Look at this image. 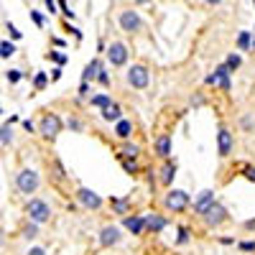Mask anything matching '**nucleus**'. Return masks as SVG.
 Returning <instances> with one entry per match:
<instances>
[{
	"label": "nucleus",
	"instance_id": "f257e3e1",
	"mask_svg": "<svg viewBox=\"0 0 255 255\" xmlns=\"http://www.w3.org/2000/svg\"><path fill=\"white\" fill-rule=\"evenodd\" d=\"M23 215H26V220L28 222H33V225H46V222H51V217H54V209H51V204L46 202V199H41V197H31L28 202H26V207H23Z\"/></svg>",
	"mask_w": 255,
	"mask_h": 255
},
{
	"label": "nucleus",
	"instance_id": "f03ea898",
	"mask_svg": "<svg viewBox=\"0 0 255 255\" xmlns=\"http://www.w3.org/2000/svg\"><path fill=\"white\" fill-rule=\"evenodd\" d=\"M15 189H18V194H23V197L31 199V194H36V191L41 189V174L36 171V168H31V166L18 168L15 171Z\"/></svg>",
	"mask_w": 255,
	"mask_h": 255
},
{
	"label": "nucleus",
	"instance_id": "7ed1b4c3",
	"mask_svg": "<svg viewBox=\"0 0 255 255\" xmlns=\"http://www.w3.org/2000/svg\"><path fill=\"white\" fill-rule=\"evenodd\" d=\"M189 207H191V197H189V191H184V189L171 186L163 194V212L166 215H184Z\"/></svg>",
	"mask_w": 255,
	"mask_h": 255
},
{
	"label": "nucleus",
	"instance_id": "20e7f679",
	"mask_svg": "<svg viewBox=\"0 0 255 255\" xmlns=\"http://www.w3.org/2000/svg\"><path fill=\"white\" fill-rule=\"evenodd\" d=\"M36 125H38V135L49 143H54L59 138V133L64 130V120L56 113H41V120Z\"/></svg>",
	"mask_w": 255,
	"mask_h": 255
},
{
	"label": "nucleus",
	"instance_id": "39448f33",
	"mask_svg": "<svg viewBox=\"0 0 255 255\" xmlns=\"http://www.w3.org/2000/svg\"><path fill=\"white\" fill-rule=\"evenodd\" d=\"M118 26L128 36H138L143 31V18H140V13L135 8H123L118 13Z\"/></svg>",
	"mask_w": 255,
	"mask_h": 255
},
{
	"label": "nucleus",
	"instance_id": "423d86ee",
	"mask_svg": "<svg viewBox=\"0 0 255 255\" xmlns=\"http://www.w3.org/2000/svg\"><path fill=\"white\" fill-rule=\"evenodd\" d=\"M199 220H202V225H204L207 230H220L222 225L230 222V212H227V207H225L222 202H215Z\"/></svg>",
	"mask_w": 255,
	"mask_h": 255
},
{
	"label": "nucleus",
	"instance_id": "0eeeda50",
	"mask_svg": "<svg viewBox=\"0 0 255 255\" xmlns=\"http://www.w3.org/2000/svg\"><path fill=\"white\" fill-rule=\"evenodd\" d=\"M125 82H128V87H133V90H148V84H151V69L140 61L130 64L125 72Z\"/></svg>",
	"mask_w": 255,
	"mask_h": 255
},
{
	"label": "nucleus",
	"instance_id": "6e6552de",
	"mask_svg": "<svg viewBox=\"0 0 255 255\" xmlns=\"http://www.w3.org/2000/svg\"><path fill=\"white\" fill-rule=\"evenodd\" d=\"M123 227L120 225H115V222H110V225H102L100 227V232H97V245L102 248V250H110V248H118L120 243H123Z\"/></svg>",
	"mask_w": 255,
	"mask_h": 255
},
{
	"label": "nucleus",
	"instance_id": "1a4fd4ad",
	"mask_svg": "<svg viewBox=\"0 0 255 255\" xmlns=\"http://www.w3.org/2000/svg\"><path fill=\"white\" fill-rule=\"evenodd\" d=\"M74 199H77V204H79V207L90 209V212H100V209H102V204H105V199L97 194L95 189H90V186H77Z\"/></svg>",
	"mask_w": 255,
	"mask_h": 255
},
{
	"label": "nucleus",
	"instance_id": "9d476101",
	"mask_svg": "<svg viewBox=\"0 0 255 255\" xmlns=\"http://www.w3.org/2000/svg\"><path fill=\"white\" fill-rule=\"evenodd\" d=\"M105 56H108V64L113 69H123L128 64V59H130V49H128V44H123V41H113V44H108Z\"/></svg>",
	"mask_w": 255,
	"mask_h": 255
},
{
	"label": "nucleus",
	"instance_id": "9b49d317",
	"mask_svg": "<svg viewBox=\"0 0 255 255\" xmlns=\"http://www.w3.org/2000/svg\"><path fill=\"white\" fill-rule=\"evenodd\" d=\"M232 151H235V133L227 125H220L217 128V156L225 161L232 156Z\"/></svg>",
	"mask_w": 255,
	"mask_h": 255
},
{
	"label": "nucleus",
	"instance_id": "f8f14e48",
	"mask_svg": "<svg viewBox=\"0 0 255 255\" xmlns=\"http://www.w3.org/2000/svg\"><path fill=\"white\" fill-rule=\"evenodd\" d=\"M230 77H232V74L227 72L225 61H222V64H217V67H215V72L204 77V84H209V87H220L222 92H230V90H232V82H230Z\"/></svg>",
	"mask_w": 255,
	"mask_h": 255
},
{
	"label": "nucleus",
	"instance_id": "ddd939ff",
	"mask_svg": "<svg viewBox=\"0 0 255 255\" xmlns=\"http://www.w3.org/2000/svg\"><path fill=\"white\" fill-rule=\"evenodd\" d=\"M168 227V217L158 212H145V235H161Z\"/></svg>",
	"mask_w": 255,
	"mask_h": 255
},
{
	"label": "nucleus",
	"instance_id": "4468645a",
	"mask_svg": "<svg viewBox=\"0 0 255 255\" xmlns=\"http://www.w3.org/2000/svg\"><path fill=\"white\" fill-rule=\"evenodd\" d=\"M215 202H217V197H215V189H202L199 194H197V199L191 202V209H194V215H197V217H202L204 212H207L212 204H215Z\"/></svg>",
	"mask_w": 255,
	"mask_h": 255
},
{
	"label": "nucleus",
	"instance_id": "2eb2a0df",
	"mask_svg": "<svg viewBox=\"0 0 255 255\" xmlns=\"http://www.w3.org/2000/svg\"><path fill=\"white\" fill-rule=\"evenodd\" d=\"M120 227L125 232H130V235L140 238V235H145V215H128V217H123Z\"/></svg>",
	"mask_w": 255,
	"mask_h": 255
},
{
	"label": "nucleus",
	"instance_id": "dca6fc26",
	"mask_svg": "<svg viewBox=\"0 0 255 255\" xmlns=\"http://www.w3.org/2000/svg\"><path fill=\"white\" fill-rule=\"evenodd\" d=\"M153 153H156L161 161H168V158H171V153H174V140H171V135H168V133H161V135L153 140Z\"/></svg>",
	"mask_w": 255,
	"mask_h": 255
},
{
	"label": "nucleus",
	"instance_id": "f3484780",
	"mask_svg": "<svg viewBox=\"0 0 255 255\" xmlns=\"http://www.w3.org/2000/svg\"><path fill=\"white\" fill-rule=\"evenodd\" d=\"M176 171H179V166H176V161H163V166H161V171H158V184L161 186H166V191L174 186V179H176Z\"/></svg>",
	"mask_w": 255,
	"mask_h": 255
},
{
	"label": "nucleus",
	"instance_id": "a211bd4d",
	"mask_svg": "<svg viewBox=\"0 0 255 255\" xmlns=\"http://www.w3.org/2000/svg\"><path fill=\"white\" fill-rule=\"evenodd\" d=\"M140 153H143V148H140L138 143H133V140L120 143V145H118V151H115V156H118L120 161H138Z\"/></svg>",
	"mask_w": 255,
	"mask_h": 255
},
{
	"label": "nucleus",
	"instance_id": "6ab92c4d",
	"mask_svg": "<svg viewBox=\"0 0 255 255\" xmlns=\"http://www.w3.org/2000/svg\"><path fill=\"white\" fill-rule=\"evenodd\" d=\"M113 133H115V138H118L120 143L133 140V133H135V123H133V120H128V118H123L120 123H115V125H113Z\"/></svg>",
	"mask_w": 255,
	"mask_h": 255
},
{
	"label": "nucleus",
	"instance_id": "aec40b11",
	"mask_svg": "<svg viewBox=\"0 0 255 255\" xmlns=\"http://www.w3.org/2000/svg\"><path fill=\"white\" fill-rule=\"evenodd\" d=\"M102 59L100 56H95L92 61H87L84 64V69H82V82H87V84H92V82H97V74L102 72Z\"/></svg>",
	"mask_w": 255,
	"mask_h": 255
},
{
	"label": "nucleus",
	"instance_id": "412c9836",
	"mask_svg": "<svg viewBox=\"0 0 255 255\" xmlns=\"http://www.w3.org/2000/svg\"><path fill=\"white\" fill-rule=\"evenodd\" d=\"M110 207H113L115 215H120V217L133 215V212H130V207H133L130 197H110Z\"/></svg>",
	"mask_w": 255,
	"mask_h": 255
},
{
	"label": "nucleus",
	"instance_id": "4be33fe9",
	"mask_svg": "<svg viewBox=\"0 0 255 255\" xmlns=\"http://www.w3.org/2000/svg\"><path fill=\"white\" fill-rule=\"evenodd\" d=\"M100 118H102L105 123H113V125L120 123V120L125 118V115H123V105H120V102H113L110 108H105V110L100 113Z\"/></svg>",
	"mask_w": 255,
	"mask_h": 255
},
{
	"label": "nucleus",
	"instance_id": "5701e85b",
	"mask_svg": "<svg viewBox=\"0 0 255 255\" xmlns=\"http://www.w3.org/2000/svg\"><path fill=\"white\" fill-rule=\"evenodd\" d=\"M87 102H90V108H95V110H100V113H102L105 108H110V105H113L115 100H113L108 92H97V95H92Z\"/></svg>",
	"mask_w": 255,
	"mask_h": 255
},
{
	"label": "nucleus",
	"instance_id": "b1692460",
	"mask_svg": "<svg viewBox=\"0 0 255 255\" xmlns=\"http://www.w3.org/2000/svg\"><path fill=\"white\" fill-rule=\"evenodd\" d=\"M235 46H238V54L240 51H253V31H240L238 38H235Z\"/></svg>",
	"mask_w": 255,
	"mask_h": 255
},
{
	"label": "nucleus",
	"instance_id": "393cba45",
	"mask_svg": "<svg viewBox=\"0 0 255 255\" xmlns=\"http://www.w3.org/2000/svg\"><path fill=\"white\" fill-rule=\"evenodd\" d=\"M189 243H191V227H189V225H179V227H176L174 245H176V248H184V245H189Z\"/></svg>",
	"mask_w": 255,
	"mask_h": 255
},
{
	"label": "nucleus",
	"instance_id": "a878e982",
	"mask_svg": "<svg viewBox=\"0 0 255 255\" xmlns=\"http://www.w3.org/2000/svg\"><path fill=\"white\" fill-rule=\"evenodd\" d=\"M31 84H33V92H44L46 87H49V84H51V77L46 74V72H36L33 74V79H31Z\"/></svg>",
	"mask_w": 255,
	"mask_h": 255
},
{
	"label": "nucleus",
	"instance_id": "bb28decb",
	"mask_svg": "<svg viewBox=\"0 0 255 255\" xmlns=\"http://www.w3.org/2000/svg\"><path fill=\"white\" fill-rule=\"evenodd\" d=\"M38 235H41V227L26 220V225L20 227V238H23V240H28V243H33V240H36Z\"/></svg>",
	"mask_w": 255,
	"mask_h": 255
},
{
	"label": "nucleus",
	"instance_id": "cd10ccee",
	"mask_svg": "<svg viewBox=\"0 0 255 255\" xmlns=\"http://www.w3.org/2000/svg\"><path fill=\"white\" fill-rule=\"evenodd\" d=\"M225 67H227V72H230V74H235V72L243 67V54L230 51V54H227V59H225Z\"/></svg>",
	"mask_w": 255,
	"mask_h": 255
},
{
	"label": "nucleus",
	"instance_id": "c85d7f7f",
	"mask_svg": "<svg viewBox=\"0 0 255 255\" xmlns=\"http://www.w3.org/2000/svg\"><path fill=\"white\" fill-rule=\"evenodd\" d=\"M13 140H15L13 125L10 123H3V125H0V145H10Z\"/></svg>",
	"mask_w": 255,
	"mask_h": 255
},
{
	"label": "nucleus",
	"instance_id": "c756f323",
	"mask_svg": "<svg viewBox=\"0 0 255 255\" xmlns=\"http://www.w3.org/2000/svg\"><path fill=\"white\" fill-rule=\"evenodd\" d=\"M51 166H54V179H56L59 184H64V181L69 179V174H67V168H64V163H61L59 158H54V161H51Z\"/></svg>",
	"mask_w": 255,
	"mask_h": 255
},
{
	"label": "nucleus",
	"instance_id": "7c9ffc66",
	"mask_svg": "<svg viewBox=\"0 0 255 255\" xmlns=\"http://www.w3.org/2000/svg\"><path fill=\"white\" fill-rule=\"evenodd\" d=\"M46 59H49V61H54L59 69H64V64L69 61V56L64 54V51H59V49H56V51H49V54H46Z\"/></svg>",
	"mask_w": 255,
	"mask_h": 255
},
{
	"label": "nucleus",
	"instance_id": "2f4dec72",
	"mask_svg": "<svg viewBox=\"0 0 255 255\" xmlns=\"http://www.w3.org/2000/svg\"><path fill=\"white\" fill-rule=\"evenodd\" d=\"M26 74L20 72V69H15V67H10V69H5V79H8V84L10 87H15V84H20V79H23Z\"/></svg>",
	"mask_w": 255,
	"mask_h": 255
},
{
	"label": "nucleus",
	"instance_id": "473e14b6",
	"mask_svg": "<svg viewBox=\"0 0 255 255\" xmlns=\"http://www.w3.org/2000/svg\"><path fill=\"white\" fill-rule=\"evenodd\" d=\"M240 128L245 133H255V113H245L240 120Z\"/></svg>",
	"mask_w": 255,
	"mask_h": 255
},
{
	"label": "nucleus",
	"instance_id": "72a5a7b5",
	"mask_svg": "<svg viewBox=\"0 0 255 255\" xmlns=\"http://www.w3.org/2000/svg\"><path fill=\"white\" fill-rule=\"evenodd\" d=\"M120 166H123V171L128 176H138L140 174V163L138 161H120Z\"/></svg>",
	"mask_w": 255,
	"mask_h": 255
},
{
	"label": "nucleus",
	"instance_id": "f704fd0d",
	"mask_svg": "<svg viewBox=\"0 0 255 255\" xmlns=\"http://www.w3.org/2000/svg\"><path fill=\"white\" fill-rule=\"evenodd\" d=\"M15 44H13V41H0V56H3V59H10V56H15Z\"/></svg>",
	"mask_w": 255,
	"mask_h": 255
},
{
	"label": "nucleus",
	"instance_id": "c9c22d12",
	"mask_svg": "<svg viewBox=\"0 0 255 255\" xmlns=\"http://www.w3.org/2000/svg\"><path fill=\"white\" fill-rule=\"evenodd\" d=\"M90 97H92V84L79 82V87H77V100L82 102V100H90Z\"/></svg>",
	"mask_w": 255,
	"mask_h": 255
},
{
	"label": "nucleus",
	"instance_id": "e433bc0d",
	"mask_svg": "<svg viewBox=\"0 0 255 255\" xmlns=\"http://www.w3.org/2000/svg\"><path fill=\"white\" fill-rule=\"evenodd\" d=\"M64 125H67L72 133H84V120H79V118H74V115H72L67 123H64Z\"/></svg>",
	"mask_w": 255,
	"mask_h": 255
},
{
	"label": "nucleus",
	"instance_id": "4c0bfd02",
	"mask_svg": "<svg viewBox=\"0 0 255 255\" xmlns=\"http://www.w3.org/2000/svg\"><path fill=\"white\" fill-rule=\"evenodd\" d=\"M204 105H207V97H204V92H194V95H191L189 97V108H204Z\"/></svg>",
	"mask_w": 255,
	"mask_h": 255
},
{
	"label": "nucleus",
	"instance_id": "58836bf2",
	"mask_svg": "<svg viewBox=\"0 0 255 255\" xmlns=\"http://www.w3.org/2000/svg\"><path fill=\"white\" fill-rule=\"evenodd\" d=\"M240 171H243V176H245L248 181L255 184V166H253V163H243V166H240Z\"/></svg>",
	"mask_w": 255,
	"mask_h": 255
},
{
	"label": "nucleus",
	"instance_id": "ea45409f",
	"mask_svg": "<svg viewBox=\"0 0 255 255\" xmlns=\"http://www.w3.org/2000/svg\"><path fill=\"white\" fill-rule=\"evenodd\" d=\"M59 13H61L64 18H69V20H74V10L69 8V3H67V0H59Z\"/></svg>",
	"mask_w": 255,
	"mask_h": 255
},
{
	"label": "nucleus",
	"instance_id": "a19ab883",
	"mask_svg": "<svg viewBox=\"0 0 255 255\" xmlns=\"http://www.w3.org/2000/svg\"><path fill=\"white\" fill-rule=\"evenodd\" d=\"M28 15H31V20L36 23V28H44V26H46V18L41 15L38 10H33V8H31V10H28Z\"/></svg>",
	"mask_w": 255,
	"mask_h": 255
},
{
	"label": "nucleus",
	"instance_id": "79ce46f5",
	"mask_svg": "<svg viewBox=\"0 0 255 255\" xmlns=\"http://www.w3.org/2000/svg\"><path fill=\"white\" fill-rule=\"evenodd\" d=\"M97 84H100V87H110V72H108V67H102V72L97 74Z\"/></svg>",
	"mask_w": 255,
	"mask_h": 255
},
{
	"label": "nucleus",
	"instance_id": "37998d69",
	"mask_svg": "<svg viewBox=\"0 0 255 255\" xmlns=\"http://www.w3.org/2000/svg\"><path fill=\"white\" fill-rule=\"evenodd\" d=\"M240 253H255V240H238Z\"/></svg>",
	"mask_w": 255,
	"mask_h": 255
},
{
	"label": "nucleus",
	"instance_id": "c03bdc74",
	"mask_svg": "<svg viewBox=\"0 0 255 255\" xmlns=\"http://www.w3.org/2000/svg\"><path fill=\"white\" fill-rule=\"evenodd\" d=\"M5 31L10 33V38H13V44H15V41H20V38H23V33H20L13 23H10V20H8V23H5Z\"/></svg>",
	"mask_w": 255,
	"mask_h": 255
},
{
	"label": "nucleus",
	"instance_id": "a18cd8bd",
	"mask_svg": "<svg viewBox=\"0 0 255 255\" xmlns=\"http://www.w3.org/2000/svg\"><path fill=\"white\" fill-rule=\"evenodd\" d=\"M26 255H49V253H46L44 245H31V248L26 250Z\"/></svg>",
	"mask_w": 255,
	"mask_h": 255
},
{
	"label": "nucleus",
	"instance_id": "49530a36",
	"mask_svg": "<svg viewBox=\"0 0 255 255\" xmlns=\"http://www.w3.org/2000/svg\"><path fill=\"white\" fill-rule=\"evenodd\" d=\"M20 125H23L26 133H38V125H36L33 120H20Z\"/></svg>",
	"mask_w": 255,
	"mask_h": 255
},
{
	"label": "nucleus",
	"instance_id": "de8ad7c7",
	"mask_svg": "<svg viewBox=\"0 0 255 255\" xmlns=\"http://www.w3.org/2000/svg\"><path fill=\"white\" fill-rule=\"evenodd\" d=\"M44 5H46V10H49L51 15H56V13H59V0H46Z\"/></svg>",
	"mask_w": 255,
	"mask_h": 255
},
{
	"label": "nucleus",
	"instance_id": "09e8293b",
	"mask_svg": "<svg viewBox=\"0 0 255 255\" xmlns=\"http://www.w3.org/2000/svg\"><path fill=\"white\" fill-rule=\"evenodd\" d=\"M8 245V232H5V227L3 225H0V250H3Z\"/></svg>",
	"mask_w": 255,
	"mask_h": 255
},
{
	"label": "nucleus",
	"instance_id": "8fccbe9b",
	"mask_svg": "<svg viewBox=\"0 0 255 255\" xmlns=\"http://www.w3.org/2000/svg\"><path fill=\"white\" fill-rule=\"evenodd\" d=\"M61 74H64V69L54 67V69H51V82H59V79H61Z\"/></svg>",
	"mask_w": 255,
	"mask_h": 255
},
{
	"label": "nucleus",
	"instance_id": "3c124183",
	"mask_svg": "<svg viewBox=\"0 0 255 255\" xmlns=\"http://www.w3.org/2000/svg\"><path fill=\"white\" fill-rule=\"evenodd\" d=\"M217 243H220V245H238L235 238H217Z\"/></svg>",
	"mask_w": 255,
	"mask_h": 255
},
{
	"label": "nucleus",
	"instance_id": "603ef678",
	"mask_svg": "<svg viewBox=\"0 0 255 255\" xmlns=\"http://www.w3.org/2000/svg\"><path fill=\"white\" fill-rule=\"evenodd\" d=\"M243 230L253 232V230H255V220H245V222H243Z\"/></svg>",
	"mask_w": 255,
	"mask_h": 255
},
{
	"label": "nucleus",
	"instance_id": "864d4df0",
	"mask_svg": "<svg viewBox=\"0 0 255 255\" xmlns=\"http://www.w3.org/2000/svg\"><path fill=\"white\" fill-rule=\"evenodd\" d=\"M97 51H100V54L108 51V44H105V38H100V41H97Z\"/></svg>",
	"mask_w": 255,
	"mask_h": 255
},
{
	"label": "nucleus",
	"instance_id": "5fc2aeb1",
	"mask_svg": "<svg viewBox=\"0 0 255 255\" xmlns=\"http://www.w3.org/2000/svg\"><path fill=\"white\" fill-rule=\"evenodd\" d=\"M51 44H54V46H64V38H59V36H54V38H51Z\"/></svg>",
	"mask_w": 255,
	"mask_h": 255
},
{
	"label": "nucleus",
	"instance_id": "6e6d98bb",
	"mask_svg": "<svg viewBox=\"0 0 255 255\" xmlns=\"http://www.w3.org/2000/svg\"><path fill=\"white\" fill-rule=\"evenodd\" d=\"M5 123H10V125H15V123H20V118H18V115H10V118H8Z\"/></svg>",
	"mask_w": 255,
	"mask_h": 255
},
{
	"label": "nucleus",
	"instance_id": "4d7b16f0",
	"mask_svg": "<svg viewBox=\"0 0 255 255\" xmlns=\"http://www.w3.org/2000/svg\"><path fill=\"white\" fill-rule=\"evenodd\" d=\"M253 54H255V36H253Z\"/></svg>",
	"mask_w": 255,
	"mask_h": 255
},
{
	"label": "nucleus",
	"instance_id": "13d9d810",
	"mask_svg": "<svg viewBox=\"0 0 255 255\" xmlns=\"http://www.w3.org/2000/svg\"><path fill=\"white\" fill-rule=\"evenodd\" d=\"M253 36H255V26H253Z\"/></svg>",
	"mask_w": 255,
	"mask_h": 255
},
{
	"label": "nucleus",
	"instance_id": "bf43d9fd",
	"mask_svg": "<svg viewBox=\"0 0 255 255\" xmlns=\"http://www.w3.org/2000/svg\"><path fill=\"white\" fill-rule=\"evenodd\" d=\"M0 115H3V110H0Z\"/></svg>",
	"mask_w": 255,
	"mask_h": 255
},
{
	"label": "nucleus",
	"instance_id": "052dcab7",
	"mask_svg": "<svg viewBox=\"0 0 255 255\" xmlns=\"http://www.w3.org/2000/svg\"><path fill=\"white\" fill-rule=\"evenodd\" d=\"M253 8H255V3H253Z\"/></svg>",
	"mask_w": 255,
	"mask_h": 255
}]
</instances>
